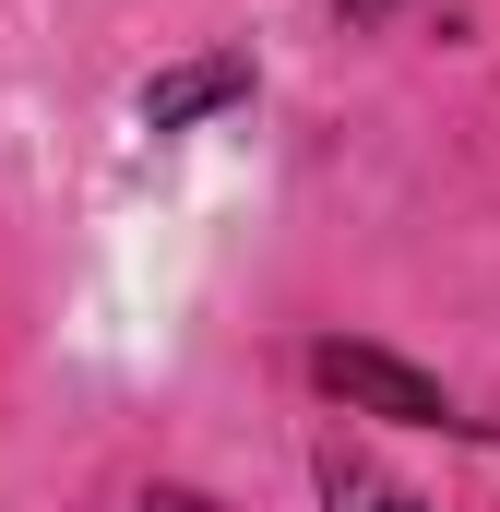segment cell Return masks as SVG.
Segmentation results:
<instances>
[{"mask_svg":"<svg viewBox=\"0 0 500 512\" xmlns=\"http://www.w3.org/2000/svg\"><path fill=\"white\" fill-rule=\"evenodd\" d=\"M322 501H334V512H429V501H405V489H381V477H358V465H334Z\"/></svg>","mask_w":500,"mask_h":512,"instance_id":"cell-3","label":"cell"},{"mask_svg":"<svg viewBox=\"0 0 500 512\" xmlns=\"http://www.w3.org/2000/svg\"><path fill=\"white\" fill-rule=\"evenodd\" d=\"M334 12H346V24H381V12H393V0H334Z\"/></svg>","mask_w":500,"mask_h":512,"instance_id":"cell-4","label":"cell"},{"mask_svg":"<svg viewBox=\"0 0 500 512\" xmlns=\"http://www.w3.org/2000/svg\"><path fill=\"white\" fill-rule=\"evenodd\" d=\"M310 382L334 393V405L393 417V429H489V417H453V393L429 382V370H405V358H381V346H310Z\"/></svg>","mask_w":500,"mask_h":512,"instance_id":"cell-1","label":"cell"},{"mask_svg":"<svg viewBox=\"0 0 500 512\" xmlns=\"http://www.w3.org/2000/svg\"><path fill=\"white\" fill-rule=\"evenodd\" d=\"M239 96H250V60H239V48H215V60L143 84V131H191V120H215V108H239Z\"/></svg>","mask_w":500,"mask_h":512,"instance_id":"cell-2","label":"cell"},{"mask_svg":"<svg viewBox=\"0 0 500 512\" xmlns=\"http://www.w3.org/2000/svg\"><path fill=\"white\" fill-rule=\"evenodd\" d=\"M143 512H203V501H191V489H155V501H143Z\"/></svg>","mask_w":500,"mask_h":512,"instance_id":"cell-5","label":"cell"}]
</instances>
